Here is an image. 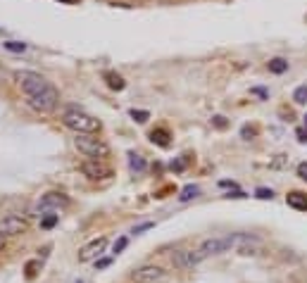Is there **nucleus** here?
<instances>
[{
  "mask_svg": "<svg viewBox=\"0 0 307 283\" xmlns=\"http://www.w3.org/2000/svg\"><path fill=\"white\" fill-rule=\"evenodd\" d=\"M14 81L26 93V98H29L26 102H29L31 109L41 112V114H48V112H53L57 107L60 95H57V91L41 74H36L31 69H17L14 72Z\"/></svg>",
  "mask_w": 307,
  "mask_h": 283,
  "instance_id": "f257e3e1",
  "label": "nucleus"
},
{
  "mask_svg": "<svg viewBox=\"0 0 307 283\" xmlns=\"http://www.w3.org/2000/svg\"><path fill=\"white\" fill-rule=\"evenodd\" d=\"M62 124L77 136H93L100 131V121L79 107H67L62 112Z\"/></svg>",
  "mask_w": 307,
  "mask_h": 283,
  "instance_id": "f03ea898",
  "label": "nucleus"
},
{
  "mask_svg": "<svg viewBox=\"0 0 307 283\" xmlns=\"http://www.w3.org/2000/svg\"><path fill=\"white\" fill-rule=\"evenodd\" d=\"M305 126H307V114H305Z\"/></svg>",
  "mask_w": 307,
  "mask_h": 283,
  "instance_id": "f704fd0d",
  "label": "nucleus"
},
{
  "mask_svg": "<svg viewBox=\"0 0 307 283\" xmlns=\"http://www.w3.org/2000/svg\"><path fill=\"white\" fill-rule=\"evenodd\" d=\"M77 283H84V281H77Z\"/></svg>",
  "mask_w": 307,
  "mask_h": 283,
  "instance_id": "c9c22d12",
  "label": "nucleus"
},
{
  "mask_svg": "<svg viewBox=\"0 0 307 283\" xmlns=\"http://www.w3.org/2000/svg\"><path fill=\"white\" fill-rule=\"evenodd\" d=\"M26 231V219H22L19 214H7V217L0 219V238H12V236H19Z\"/></svg>",
  "mask_w": 307,
  "mask_h": 283,
  "instance_id": "423d86ee",
  "label": "nucleus"
},
{
  "mask_svg": "<svg viewBox=\"0 0 307 283\" xmlns=\"http://www.w3.org/2000/svg\"><path fill=\"white\" fill-rule=\"evenodd\" d=\"M10 53H24L26 50V43H19V41H7V43H2Z\"/></svg>",
  "mask_w": 307,
  "mask_h": 283,
  "instance_id": "aec40b11",
  "label": "nucleus"
},
{
  "mask_svg": "<svg viewBox=\"0 0 307 283\" xmlns=\"http://www.w3.org/2000/svg\"><path fill=\"white\" fill-rule=\"evenodd\" d=\"M150 141L157 143L160 148H167V145H169V131L167 129H155L153 133H150Z\"/></svg>",
  "mask_w": 307,
  "mask_h": 283,
  "instance_id": "ddd939ff",
  "label": "nucleus"
},
{
  "mask_svg": "<svg viewBox=\"0 0 307 283\" xmlns=\"http://www.w3.org/2000/svg\"><path fill=\"white\" fill-rule=\"evenodd\" d=\"M153 226H155L153 221H143V224H138V226H133L131 233H133V236H138V233H143V231H148V229H153Z\"/></svg>",
  "mask_w": 307,
  "mask_h": 283,
  "instance_id": "4be33fe9",
  "label": "nucleus"
},
{
  "mask_svg": "<svg viewBox=\"0 0 307 283\" xmlns=\"http://www.w3.org/2000/svg\"><path fill=\"white\" fill-rule=\"evenodd\" d=\"M296 136H298V141H300V143H307V131L305 129H298Z\"/></svg>",
  "mask_w": 307,
  "mask_h": 283,
  "instance_id": "bb28decb",
  "label": "nucleus"
},
{
  "mask_svg": "<svg viewBox=\"0 0 307 283\" xmlns=\"http://www.w3.org/2000/svg\"><path fill=\"white\" fill-rule=\"evenodd\" d=\"M67 205H69V197H67L65 193L53 190V193H45V195L38 200L36 209H38L41 214H48V212H57V209H62V207H67Z\"/></svg>",
  "mask_w": 307,
  "mask_h": 283,
  "instance_id": "0eeeda50",
  "label": "nucleus"
},
{
  "mask_svg": "<svg viewBox=\"0 0 307 283\" xmlns=\"http://www.w3.org/2000/svg\"><path fill=\"white\" fill-rule=\"evenodd\" d=\"M231 248H236V233L224 236V238H207L200 248H198V255H200L203 260H207V257H212V255H221V252L231 250Z\"/></svg>",
  "mask_w": 307,
  "mask_h": 283,
  "instance_id": "20e7f679",
  "label": "nucleus"
},
{
  "mask_svg": "<svg viewBox=\"0 0 307 283\" xmlns=\"http://www.w3.org/2000/svg\"><path fill=\"white\" fill-rule=\"evenodd\" d=\"M252 133H255V129H248V126L243 129V136H252Z\"/></svg>",
  "mask_w": 307,
  "mask_h": 283,
  "instance_id": "7c9ffc66",
  "label": "nucleus"
},
{
  "mask_svg": "<svg viewBox=\"0 0 307 283\" xmlns=\"http://www.w3.org/2000/svg\"><path fill=\"white\" fill-rule=\"evenodd\" d=\"M60 2H74V0H60Z\"/></svg>",
  "mask_w": 307,
  "mask_h": 283,
  "instance_id": "473e14b6",
  "label": "nucleus"
},
{
  "mask_svg": "<svg viewBox=\"0 0 307 283\" xmlns=\"http://www.w3.org/2000/svg\"><path fill=\"white\" fill-rule=\"evenodd\" d=\"M255 197H260V200H272V197H274V190H272V188H257V190H255Z\"/></svg>",
  "mask_w": 307,
  "mask_h": 283,
  "instance_id": "412c9836",
  "label": "nucleus"
},
{
  "mask_svg": "<svg viewBox=\"0 0 307 283\" xmlns=\"http://www.w3.org/2000/svg\"><path fill=\"white\" fill-rule=\"evenodd\" d=\"M131 281L136 283H165L167 281V272L162 267H155V264H143L136 272L131 274Z\"/></svg>",
  "mask_w": 307,
  "mask_h": 283,
  "instance_id": "39448f33",
  "label": "nucleus"
},
{
  "mask_svg": "<svg viewBox=\"0 0 307 283\" xmlns=\"http://www.w3.org/2000/svg\"><path fill=\"white\" fill-rule=\"evenodd\" d=\"M298 176H300L303 181H307V162H300V164H298Z\"/></svg>",
  "mask_w": 307,
  "mask_h": 283,
  "instance_id": "5701e85b",
  "label": "nucleus"
},
{
  "mask_svg": "<svg viewBox=\"0 0 307 283\" xmlns=\"http://www.w3.org/2000/svg\"><path fill=\"white\" fill-rule=\"evenodd\" d=\"M172 169H174V172H184V162H181V160L172 162Z\"/></svg>",
  "mask_w": 307,
  "mask_h": 283,
  "instance_id": "c85d7f7f",
  "label": "nucleus"
},
{
  "mask_svg": "<svg viewBox=\"0 0 307 283\" xmlns=\"http://www.w3.org/2000/svg\"><path fill=\"white\" fill-rule=\"evenodd\" d=\"M102 79L107 81V86H110L112 91H124V86H126V81H124L117 72H105V74H102Z\"/></svg>",
  "mask_w": 307,
  "mask_h": 283,
  "instance_id": "f8f14e48",
  "label": "nucleus"
},
{
  "mask_svg": "<svg viewBox=\"0 0 307 283\" xmlns=\"http://www.w3.org/2000/svg\"><path fill=\"white\" fill-rule=\"evenodd\" d=\"M172 262H174V267H179V269H193L196 264L203 262V257L198 255V250H179V252H174Z\"/></svg>",
  "mask_w": 307,
  "mask_h": 283,
  "instance_id": "9d476101",
  "label": "nucleus"
},
{
  "mask_svg": "<svg viewBox=\"0 0 307 283\" xmlns=\"http://www.w3.org/2000/svg\"><path fill=\"white\" fill-rule=\"evenodd\" d=\"M2 77H5V72H2V69H0V81H2Z\"/></svg>",
  "mask_w": 307,
  "mask_h": 283,
  "instance_id": "2f4dec72",
  "label": "nucleus"
},
{
  "mask_svg": "<svg viewBox=\"0 0 307 283\" xmlns=\"http://www.w3.org/2000/svg\"><path fill=\"white\" fill-rule=\"evenodd\" d=\"M96 267H98V269H105V267H110V260H107V257H102V260H96Z\"/></svg>",
  "mask_w": 307,
  "mask_h": 283,
  "instance_id": "cd10ccee",
  "label": "nucleus"
},
{
  "mask_svg": "<svg viewBox=\"0 0 307 283\" xmlns=\"http://www.w3.org/2000/svg\"><path fill=\"white\" fill-rule=\"evenodd\" d=\"M126 243H129V240H126V238H119V240H117V243H114V252L119 255V252L124 250V248H126Z\"/></svg>",
  "mask_w": 307,
  "mask_h": 283,
  "instance_id": "393cba45",
  "label": "nucleus"
},
{
  "mask_svg": "<svg viewBox=\"0 0 307 283\" xmlns=\"http://www.w3.org/2000/svg\"><path fill=\"white\" fill-rule=\"evenodd\" d=\"M57 219H60V214H55V212H48V217L41 219V226H43V229H53V226L57 224Z\"/></svg>",
  "mask_w": 307,
  "mask_h": 283,
  "instance_id": "a211bd4d",
  "label": "nucleus"
},
{
  "mask_svg": "<svg viewBox=\"0 0 307 283\" xmlns=\"http://www.w3.org/2000/svg\"><path fill=\"white\" fill-rule=\"evenodd\" d=\"M286 202H288V207H293V209H298V212H307V195L305 193H288L286 195Z\"/></svg>",
  "mask_w": 307,
  "mask_h": 283,
  "instance_id": "9b49d317",
  "label": "nucleus"
},
{
  "mask_svg": "<svg viewBox=\"0 0 307 283\" xmlns=\"http://www.w3.org/2000/svg\"><path fill=\"white\" fill-rule=\"evenodd\" d=\"M81 174L88 176L91 181H102V179H110L112 172L96 160H86V162H81Z\"/></svg>",
  "mask_w": 307,
  "mask_h": 283,
  "instance_id": "6e6552de",
  "label": "nucleus"
},
{
  "mask_svg": "<svg viewBox=\"0 0 307 283\" xmlns=\"http://www.w3.org/2000/svg\"><path fill=\"white\" fill-rule=\"evenodd\" d=\"M105 248H107V238L105 236H100V238H93L88 245H84L81 248V255H79V260L81 262H91V260H98L100 255L105 252Z\"/></svg>",
  "mask_w": 307,
  "mask_h": 283,
  "instance_id": "1a4fd4ad",
  "label": "nucleus"
},
{
  "mask_svg": "<svg viewBox=\"0 0 307 283\" xmlns=\"http://www.w3.org/2000/svg\"><path fill=\"white\" fill-rule=\"evenodd\" d=\"M212 124H214L217 129H224V126H226V119H224L221 114H217V117H212Z\"/></svg>",
  "mask_w": 307,
  "mask_h": 283,
  "instance_id": "b1692460",
  "label": "nucleus"
},
{
  "mask_svg": "<svg viewBox=\"0 0 307 283\" xmlns=\"http://www.w3.org/2000/svg\"><path fill=\"white\" fill-rule=\"evenodd\" d=\"M269 72L272 74H284L286 69H288V62H286L284 57H274V60H269Z\"/></svg>",
  "mask_w": 307,
  "mask_h": 283,
  "instance_id": "2eb2a0df",
  "label": "nucleus"
},
{
  "mask_svg": "<svg viewBox=\"0 0 307 283\" xmlns=\"http://www.w3.org/2000/svg\"><path fill=\"white\" fill-rule=\"evenodd\" d=\"M131 117L138 121V124H145V121L150 119V112H148V109H131Z\"/></svg>",
  "mask_w": 307,
  "mask_h": 283,
  "instance_id": "6ab92c4d",
  "label": "nucleus"
},
{
  "mask_svg": "<svg viewBox=\"0 0 307 283\" xmlns=\"http://www.w3.org/2000/svg\"><path fill=\"white\" fill-rule=\"evenodd\" d=\"M2 243H5V240H2V238H0V250H2Z\"/></svg>",
  "mask_w": 307,
  "mask_h": 283,
  "instance_id": "72a5a7b5",
  "label": "nucleus"
},
{
  "mask_svg": "<svg viewBox=\"0 0 307 283\" xmlns=\"http://www.w3.org/2000/svg\"><path fill=\"white\" fill-rule=\"evenodd\" d=\"M198 195H200V188H198V186H193V184H188V186H184V188H181L179 200H181V202H188V200H193V197H198Z\"/></svg>",
  "mask_w": 307,
  "mask_h": 283,
  "instance_id": "4468645a",
  "label": "nucleus"
},
{
  "mask_svg": "<svg viewBox=\"0 0 307 283\" xmlns=\"http://www.w3.org/2000/svg\"><path fill=\"white\" fill-rule=\"evenodd\" d=\"M252 93H257V95H262V98H267V91H264V88H252Z\"/></svg>",
  "mask_w": 307,
  "mask_h": 283,
  "instance_id": "c756f323",
  "label": "nucleus"
},
{
  "mask_svg": "<svg viewBox=\"0 0 307 283\" xmlns=\"http://www.w3.org/2000/svg\"><path fill=\"white\" fill-rule=\"evenodd\" d=\"M129 167H131V172H145V160H143L141 155L131 153L129 155Z\"/></svg>",
  "mask_w": 307,
  "mask_h": 283,
  "instance_id": "dca6fc26",
  "label": "nucleus"
},
{
  "mask_svg": "<svg viewBox=\"0 0 307 283\" xmlns=\"http://www.w3.org/2000/svg\"><path fill=\"white\" fill-rule=\"evenodd\" d=\"M74 145L79 148V153L86 155L88 160H105V157H110V148H107V143H102L100 138L96 136H77L74 138Z\"/></svg>",
  "mask_w": 307,
  "mask_h": 283,
  "instance_id": "7ed1b4c3",
  "label": "nucleus"
},
{
  "mask_svg": "<svg viewBox=\"0 0 307 283\" xmlns=\"http://www.w3.org/2000/svg\"><path fill=\"white\" fill-rule=\"evenodd\" d=\"M36 267H38V262H29V264H26V276H29V279H33V269H36Z\"/></svg>",
  "mask_w": 307,
  "mask_h": 283,
  "instance_id": "a878e982",
  "label": "nucleus"
},
{
  "mask_svg": "<svg viewBox=\"0 0 307 283\" xmlns=\"http://www.w3.org/2000/svg\"><path fill=\"white\" fill-rule=\"evenodd\" d=\"M293 102L296 105H307V86H298L293 91Z\"/></svg>",
  "mask_w": 307,
  "mask_h": 283,
  "instance_id": "f3484780",
  "label": "nucleus"
}]
</instances>
